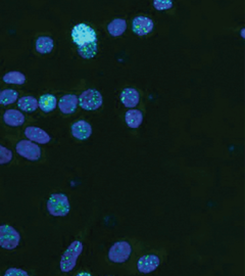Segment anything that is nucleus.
<instances>
[{
	"label": "nucleus",
	"mask_w": 245,
	"mask_h": 276,
	"mask_svg": "<svg viewBox=\"0 0 245 276\" xmlns=\"http://www.w3.org/2000/svg\"><path fill=\"white\" fill-rule=\"evenodd\" d=\"M17 153L29 159V161H38L41 158V149L39 145L31 140H21L16 145Z\"/></svg>",
	"instance_id": "nucleus-7"
},
{
	"label": "nucleus",
	"mask_w": 245,
	"mask_h": 276,
	"mask_svg": "<svg viewBox=\"0 0 245 276\" xmlns=\"http://www.w3.org/2000/svg\"><path fill=\"white\" fill-rule=\"evenodd\" d=\"M132 254V246L128 241L122 240L113 243L108 251V259L112 263H125Z\"/></svg>",
	"instance_id": "nucleus-4"
},
{
	"label": "nucleus",
	"mask_w": 245,
	"mask_h": 276,
	"mask_svg": "<svg viewBox=\"0 0 245 276\" xmlns=\"http://www.w3.org/2000/svg\"><path fill=\"white\" fill-rule=\"evenodd\" d=\"M53 40L47 36H41L36 41V50L41 54L50 53L53 49Z\"/></svg>",
	"instance_id": "nucleus-19"
},
{
	"label": "nucleus",
	"mask_w": 245,
	"mask_h": 276,
	"mask_svg": "<svg viewBox=\"0 0 245 276\" xmlns=\"http://www.w3.org/2000/svg\"><path fill=\"white\" fill-rule=\"evenodd\" d=\"M18 107L27 113H32L35 112L39 106H38V100L33 96H23L18 101Z\"/></svg>",
	"instance_id": "nucleus-17"
},
{
	"label": "nucleus",
	"mask_w": 245,
	"mask_h": 276,
	"mask_svg": "<svg viewBox=\"0 0 245 276\" xmlns=\"http://www.w3.org/2000/svg\"><path fill=\"white\" fill-rule=\"evenodd\" d=\"M125 119H126V123L130 128H133L136 129L138 128L142 122H143V115L141 113V111L139 110H130L126 113L125 116Z\"/></svg>",
	"instance_id": "nucleus-15"
},
{
	"label": "nucleus",
	"mask_w": 245,
	"mask_h": 276,
	"mask_svg": "<svg viewBox=\"0 0 245 276\" xmlns=\"http://www.w3.org/2000/svg\"><path fill=\"white\" fill-rule=\"evenodd\" d=\"M83 252V243L79 240H75L70 244L66 250L61 260V269L63 272H70L76 267L77 260Z\"/></svg>",
	"instance_id": "nucleus-2"
},
{
	"label": "nucleus",
	"mask_w": 245,
	"mask_h": 276,
	"mask_svg": "<svg viewBox=\"0 0 245 276\" xmlns=\"http://www.w3.org/2000/svg\"><path fill=\"white\" fill-rule=\"evenodd\" d=\"M173 1H168V0H155L153 1V6L157 10H167L173 7Z\"/></svg>",
	"instance_id": "nucleus-24"
},
{
	"label": "nucleus",
	"mask_w": 245,
	"mask_h": 276,
	"mask_svg": "<svg viewBox=\"0 0 245 276\" xmlns=\"http://www.w3.org/2000/svg\"><path fill=\"white\" fill-rule=\"evenodd\" d=\"M21 236L9 225H0V246L5 250H13L19 245Z\"/></svg>",
	"instance_id": "nucleus-5"
},
{
	"label": "nucleus",
	"mask_w": 245,
	"mask_h": 276,
	"mask_svg": "<svg viewBox=\"0 0 245 276\" xmlns=\"http://www.w3.org/2000/svg\"><path fill=\"white\" fill-rule=\"evenodd\" d=\"M126 29H127V23L123 19L113 20L107 26V30H108L109 34L113 37H118V36L123 35L126 31Z\"/></svg>",
	"instance_id": "nucleus-18"
},
{
	"label": "nucleus",
	"mask_w": 245,
	"mask_h": 276,
	"mask_svg": "<svg viewBox=\"0 0 245 276\" xmlns=\"http://www.w3.org/2000/svg\"><path fill=\"white\" fill-rule=\"evenodd\" d=\"M71 134L78 140L88 139L92 134L91 125L84 120L78 121L71 125Z\"/></svg>",
	"instance_id": "nucleus-11"
},
{
	"label": "nucleus",
	"mask_w": 245,
	"mask_h": 276,
	"mask_svg": "<svg viewBox=\"0 0 245 276\" xmlns=\"http://www.w3.org/2000/svg\"><path fill=\"white\" fill-rule=\"evenodd\" d=\"M6 276H28V272L19 269V268H9L6 272H5Z\"/></svg>",
	"instance_id": "nucleus-25"
},
{
	"label": "nucleus",
	"mask_w": 245,
	"mask_h": 276,
	"mask_svg": "<svg viewBox=\"0 0 245 276\" xmlns=\"http://www.w3.org/2000/svg\"><path fill=\"white\" fill-rule=\"evenodd\" d=\"M25 135L29 140L39 144H46L51 140V137L44 130L33 126H29L26 128Z\"/></svg>",
	"instance_id": "nucleus-10"
},
{
	"label": "nucleus",
	"mask_w": 245,
	"mask_h": 276,
	"mask_svg": "<svg viewBox=\"0 0 245 276\" xmlns=\"http://www.w3.org/2000/svg\"><path fill=\"white\" fill-rule=\"evenodd\" d=\"M71 38H73V42L79 47L89 45L97 41L94 29L86 24H79L75 26L71 30Z\"/></svg>",
	"instance_id": "nucleus-1"
},
{
	"label": "nucleus",
	"mask_w": 245,
	"mask_h": 276,
	"mask_svg": "<svg viewBox=\"0 0 245 276\" xmlns=\"http://www.w3.org/2000/svg\"><path fill=\"white\" fill-rule=\"evenodd\" d=\"M47 210L50 215L55 217L67 216L70 212L69 198L64 194L51 195L47 200Z\"/></svg>",
	"instance_id": "nucleus-3"
},
{
	"label": "nucleus",
	"mask_w": 245,
	"mask_h": 276,
	"mask_svg": "<svg viewBox=\"0 0 245 276\" xmlns=\"http://www.w3.org/2000/svg\"><path fill=\"white\" fill-rule=\"evenodd\" d=\"M38 106L44 113H50L55 110L57 106V99L52 94L42 95L38 101Z\"/></svg>",
	"instance_id": "nucleus-16"
},
{
	"label": "nucleus",
	"mask_w": 245,
	"mask_h": 276,
	"mask_svg": "<svg viewBox=\"0 0 245 276\" xmlns=\"http://www.w3.org/2000/svg\"><path fill=\"white\" fill-rule=\"evenodd\" d=\"M3 81L7 84H16V85H23L26 82V76L21 72H8L7 74L3 76Z\"/></svg>",
	"instance_id": "nucleus-21"
},
{
	"label": "nucleus",
	"mask_w": 245,
	"mask_h": 276,
	"mask_svg": "<svg viewBox=\"0 0 245 276\" xmlns=\"http://www.w3.org/2000/svg\"><path fill=\"white\" fill-rule=\"evenodd\" d=\"M153 22L147 17H136L132 23V30L136 35L144 36L149 34L153 29Z\"/></svg>",
	"instance_id": "nucleus-9"
},
{
	"label": "nucleus",
	"mask_w": 245,
	"mask_h": 276,
	"mask_svg": "<svg viewBox=\"0 0 245 276\" xmlns=\"http://www.w3.org/2000/svg\"><path fill=\"white\" fill-rule=\"evenodd\" d=\"M121 101L127 108H135L140 101V94L134 88H126L121 93Z\"/></svg>",
	"instance_id": "nucleus-13"
},
{
	"label": "nucleus",
	"mask_w": 245,
	"mask_h": 276,
	"mask_svg": "<svg viewBox=\"0 0 245 276\" xmlns=\"http://www.w3.org/2000/svg\"><path fill=\"white\" fill-rule=\"evenodd\" d=\"M78 98L80 107L86 111H95L103 106V96L95 89L85 90Z\"/></svg>",
	"instance_id": "nucleus-6"
},
{
	"label": "nucleus",
	"mask_w": 245,
	"mask_h": 276,
	"mask_svg": "<svg viewBox=\"0 0 245 276\" xmlns=\"http://www.w3.org/2000/svg\"><path fill=\"white\" fill-rule=\"evenodd\" d=\"M12 159V152L0 144V165L8 164Z\"/></svg>",
	"instance_id": "nucleus-23"
},
{
	"label": "nucleus",
	"mask_w": 245,
	"mask_h": 276,
	"mask_svg": "<svg viewBox=\"0 0 245 276\" xmlns=\"http://www.w3.org/2000/svg\"><path fill=\"white\" fill-rule=\"evenodd\" d=\"M97 51H98L97 41L94 43H91V44H89V45L82 46V47L78 48V53L85 60L93 59V57L97 54Z\"/></svg>",
	"instance_id": "nucleus-22"
},
{
	"label": "nucleus",
	"mask_w": 245,
	"mask_h": 276,
	"mask_svg": "<svg viewBox=\"0 0 245 276\" xmlns=\"http://www.w3.org/2000/svg\"><path fill=\"white\" fill-rule=\"evenodd\" d=\"M19 97V92L13 89H4L0 92V105L8 106L16 103Z\"/></svg>",
	"instance_id": "nucleus-20"
},
{
	"label": "nucleus",
	"mask_w": 245,
	"mask_h": 276,
	"mask_svg": "<svg viewBox=\"0 0 245 276\" xmlns=\"http://www.w3.org/2000/svg\"><path fill=\"white\" fill-rule=\"evenodd\" d=\"M78 105L79 98L75 94H67L61 98L59 103V108L63 114L70 115L76 112Z\"/></svg>",
	"instance_id": "nucleus-12"
},
{
	"label": "nucleus",
	"mask_w": 245,
	"mask_h": 276,
	"mask_svg": "<svg viewBox=\"0 0 245 276\" xmlns=\"http://www.w3.org/2000/svg\"><path fill=\"white\" fill-rule=\"evenodd\" d=\"M3 121L10 127H19L25 123V116L17 110H7L3 115Z\"/></svg>",
	"instance_id": "nucleus-14"
},
{
	"label": "nucleus",
	"mask_w": 245,
	"mask_h": 276,
	"mask_svg": "<svg viewBox=\"0 0 245 276\" xmlns=\"http://www.w3.org/2000/svg\"><path fill=\"white\" fill-rule=\"evenodd\" d=\"M160 262L161 260L156 255L149 254V255L142 256L137 261V269L139 272L144 274L150 273L157 269V267L160 266Z\"/></svg>",
	"instance_id": "nucleus-8"
}]
</instances>
